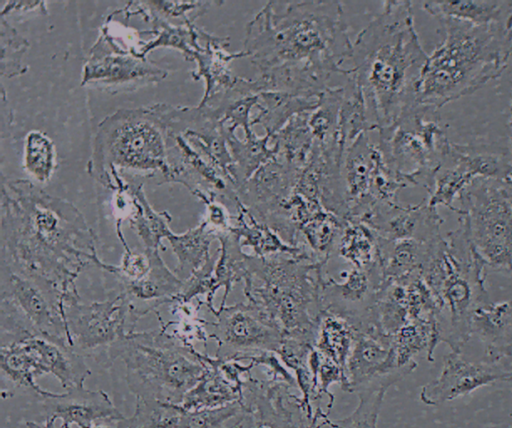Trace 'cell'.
<instances>
[{"label": "cell", "mask_w": 512, "mask_h": 428, "mask_svg": "<svg viewBox=\"0 0 512 428\" xmlns=\"http://www.w3.org/2000/svg\"><path fill=\"white\" fill-rule=\"evenodd\" d=\"M133 414L126 418L128 428H178L184 408L180 404L135 397Z\"/></svg>", "instance_id": "7402d4cb"}, {"label": "cell", "mask_w": 512, "mask_h": 428, "mask_svg": "<svg viewBox=\"0 0 512 428\" xmlns=\"http://www.w3.org/2000/svg\"><path fill=\"white\" fill-rule=\"evenodd\" d=\"M161 324L159 329L127 334L112 348L110 367L117 359L123 362L128 389L135 397L180 404L205 373L207 362L191 344L168 333L162 320Z\"/></svg>", "instance_id": "8992f818"}, {"label": "cell", "mask_w": 512, "mask_h": 428, "mask_svg": "<svg viewBox=\"0 0 512 428\" xmlns=\"http://www.w3.org/2000/svg\"><path fill=\"white\" fill-rule=\"evenodd\" d=\"M504 182H506L512 188V169H511V172L508 175L507 179Z\"/></svg>", "instance_id": "d6a6232c"}, {"label": "cell", "mask_w": 512, "mask_h": 428, "mask_svg": "<svg viewBox=\"0 0 512 428\" xmlns=\"http://www.w3.org/2000/svg\"><path fill=\"white\" fill-rule=\"evenodd\" d=\"M339 241V253L356 265L366 269L374 264V250H377L372 231L362 224H352L345 228Z\"/></svg>", "instance_id": "cb8c5ba5"}, {"label": "cell", "mask_w": 512, "mask_h": 428, "mask_svg": "<svg viewBox=\"0 0 512 428\" xmlns=\"http://www.w3.org/2000/svg\"><path fill=\"white\" fill-rule=\"evenodd\" d=\"M459 226L488 268L512 273V188L476 177L459 194Z\"/></svg>", "instance_id": "52a82bcc"}, {"label": "cell", "mask_w": 512, "mask_h": 428, "mask_svg": "<svg viewBox=\"0 0 512 428\" xmlns=\"http://www.w3.org/2000/svg\"><path fill=\"white\" fill-rule=\"evenodd\" d=\"M505 381H512V371H507L503 377Z\"/></svg>", "instance_id": "1f68e13d"}, {"label": "cell", "mask_w": 512, "mask_h": 428, "mask_svg": "<svg viewBox=\"0 0 512 428\" xmlns=\"http://www.w3.org/2000/svg\"><path fill=\"white\" fill-rule=\"evenodd\" d=\"M423 9L440 18H453L474 25L505 23L512 11V1L439 0L423 2Z\"/></svg>", "instance_id": "d6986e66"}, {"label": "cell", "mask_w": 512, "mask_h": 428, "mask_svg": "<svg viewBox=\"0 0 512 428\" xmlns=\"http://www.w3.org/2000/svg\"><path fill=\"white\" fill-rule=\"evenodd\" d=\"M63 309L72 347L103 368H110L112 348L149 313L115 287L105 299L91 302H84L79 292L72 293L64 299Z\"/></svg>", "instance_id": "ba28073f"}, {"label": "cell", "mask_w": 512, "mask_h": 428, "mask_svg": "<svg viewBox=\"0 0 512 428\" xmlns=\"http://www.w3.org/2000/svg\"><path fill=\"white\" fill-rule=\"evenodd\" d=\"M215 321L207 323L212 331L208 337L218 345L216 358L235 360L251 350L279 351L284 335L263 310L249 303L209 308Z\"/></svg>", "instance_id": "8fae6325"}, {"label": "cell", "mask_w": 512, "mask_h": 428, "mask_svg": "<svg viewBox=\"0 0 512 428\" xmlns=\"http://www.w3.org/2000/svg\"><path fill=\"white\" fill-rule=\"evenodd\" d=\"M2 376L20 388L41 395L37 378L53 375L65 390L83 386L91 374L84 356L73 347L39 335L1 341Z\"/></svg>", "instance_id": "30bf717a"}, {"label": "cell", "mask_w": 512, "mask_h": 428, "mask_svg": "<svg viewBox=\"0 0 512 428\" xmlns=\"http://www.w3.org/2000/svg\"><path fill=\"white\" fill-rule=\"evenodd\" d=\"M38 397L46 417L60 419L63 424H74L78 428H90L103 419L124 417L106 392L101 389L90 390L84 385L63 393L44 390Z\"/></svg>", "instance_id": "9a60e30c"}, {"label": "cell", "mask_w": 512, "mask_h": 428, "mask_svg": "<svg viewBox=\"0 0 512 428\" xmlns=\"http://www.w3.org/2000/svg\"><path fill=\"white\" fill-rule=\"evenodd\" d=\"M487 266L462 227L440 237L430 247L421 276L434 296L440 341L460 352L470 338L473 311L489 302L484 283Z\"/></svg>", "instance_id": "5b68a950"}, {"label": "cell", "mask_w": 512, "mask_h": 428, "mask_svg": "<svg viewBox=\"0 0 512 428\" xmlns=\"http://www.w3.org/2000/svg\"><path fill=\"white\" fill-rule=\"evenodd\" d=\"M509 126H510L511 144H512V98H511V104H510V121H509Z\"/></svg>", "instance_id": "4dcf8cb0"}, {"label": "cell", "mask_w": 512, "mask_h": 428, "mask_svg": "<svg viewBox=\"0 0 512 428\" xmlns=\"http://www.w3.org/2000/svg\"><path fill=\"white\" fill-rule=\"evenodd\" d=\"M147 251L151 258L149 272L139 280L115 281V288L125 291L134 301L152 302L156 307L172 304L182 292L184 281L169 269L160 255V250Z\"/></svg>", "instance_id": "ac0fdd59"}, {"label": "cell", "mask_w": 512, "mask_h": 428, "mask_svg": "<svg viewBox=\"0 0 512 428\" xmlns=\"http://www.w3.org/2000/svg\"><path fill=\"white\" fill-rule=\"evenodd\" d=\"M442 40L428 55L416 84V102L426 110L476 92L498 78L511 57L505 23L474 25L440 18Z\"/></svg>", "instance_id": "3957f363"}, {"label": "cell", "mask_w": 512, "mask_h": 428, "mask_svg": "<svg viewBox=\"0 0 512 428\" xmlns=\"http://www.w3.org/2000/svg\"><path fill=\"white\" fill-rule=\"evenodd\" d=\"M333 4L306 2L291 4L283 14H274L269 4L248 28L247 54L262 71L277 64H295L340 71L345 56L350 57L352 46L345 34V25L338 11L328 12Z\"/></svg>", "instance_id": "277c9868"}, {"label": "cell", "mask_w": 512, "mask_h": 428, "mask_svg": "<svg viewBox=\"0 0 512 428\" xmlns=\"http://www.w3.org/2000/svg\"><path fill=\"white\" fill-rule=\"evenodd\" d=\"M54 155L50 144H29L25 156L26 170L38 181L50 179L54 170Z\"/></svg>", "instance_id": "4316f807"}, {"label": "cell", "mask_w": 512, "mask_h": 428, "mask_svg": "<svg viewBox=\"0 0 512 428\" xmlns=\"http://www.w3.org/2000/svg\"><path fill=\"white\" fill-rule=\"evenodd\" d=\"M99 258L96 236L71 203L24 180L2 185L0 263L39 283L63 304Z\"/></svg>", "instance_id": "6da1fadb"}, {"label": "cell", "mask_w": 512, "mask_h": 428, "mask_svg": "<svg viewBox=\"0 0 512 428\" xmlns=\"http://www.w3.org/2000/svg\"><path fill=\"white\" fill-rule=\"evenodd\" d=\"M506 372L497 364L471 362L452 351L446 355L439 377L423 386L420 398L427 405H438L503 380Z\"/></svg>", "instance_id": "5bb4252c"}, {"label": "cell", "mask_w": 512, "mask_h": 428, "mask_svg": "<svg viewBox=\"0 0 512 428\" xmlns=\"http://www.w3.org/2000/svg\"><path fill=\"white\" fill-rule=\"evenodd\" d=\"M133 191L139 202H134L137 212L130 220L132 228L142 241L144 249L165 251L166 248L162 240L167 239L172 231L166 220L150 208L141 188H136Z\"/></svg>", "instance_id": "603a6c76"}, {"label": "cell", "mask_w": 512, "mask_h": 428, "mask_svg": "<svg viewBox=\"0 0 512 428\" xmlns=\"http://www.w3.org/2000/svg\"><path fill=\"white\" fill-rule=\"evenodd\" d=\"M90 428H128L126 418H108L97 421Z\"/></svg>", "instance_id": "83f0119b"}, {"label": "cell", "mask_w": 512, "mask_h": 428, "mask_svg": "<svg viewBox=\"0 0 512 428\" xmlns=\"http://www.w3.org/2000/svg\"><path fill=\"white\" fill-rule=\"evenodd\" d=\"M56 419L53 417H46V419L43 422H35V421H27L26 425L28 428H57L56 425ZM58 428H71V425L63 424Z\"/></svg>", "instance_id": "f1b7e54d"}, {"label": "cell", "mask_w": 512, "mask_h": 428, "mask_svg": "<svg viewBox=\"0 0 512 428\" xmlns=\"http://www.w3.org/2000/svg\"><path fill=\"white\" fill-rule=\"evenodd\" d=\"M470 335L484 345L489 362L512 356V301H491L476 308L470 319Z\"/></svg>", "instance_id": "2e32d148"}, {"label": "cell", "mask_w": 512, "mask_h": 428, "mask_svg": "<svg viewBox=\"0 0 512 428\" xmlns=\"http://www.w3.org/2000/svg\"><path fill=\"white\" fill-rule=\"evenodd\" d=\"M504 27H505L507 43H508L510 54L512 57V11L508 15Z\"/></svg>", "instance_id": "f546056e"}, {"label": "cell", "mask_w": 512, "mask_h": 428, "mask_svg": "<svg viewBox=\"0 0 512 428\" xmlns=\"http://www.w3.org/2000/svg\"><path fill=\"white\" fill-rule=\"evenodd\" d=\"M512 169V154L479 151L476 148L449 142L438 167L428 204L456 211L454 201L476 177L505 181Z\"/></svg>", "instance_id": "7c38bea8"}, {"label": "cell", "mask_w": 512, "mask_h": 428, "mask_svg": "<svg viewBox=\"0 0 512 428\" xmlns=\"http://www.w3.org/2000/svg\"><path fill=\"white\" fill-rule=\"evenodd\" d=\"M337 228V222L333 217L319 213L304 224L302 229L312 249L327 253L333 246Z\"/></svg>", "instance_id": "484cf974"}, {"label": "cell", "mask_w": 512, "mask_h": 428, "mask_svg": "<svg viewBox=\"0 0 512 428\" xmlns=\"http://www.w3.org/2000/svg\"><path fill=\"white\" fill-rule=\"evenodd\" d=\"M243 411L231 428H319L316 420H308L300 412V405L293 401L284 384L265 386L258 382L247 383Z\"/></svg>", "instance_id": "4fadbf2b"}, {"label": "cell", "mask_w": 512, "mask_h": 428, "mask_svg": "<svg viewBox=\"0 0 512 428\" xmlns=\"http://www.w3.org/2000/svg\"><path fill=\"white\" fill-rule=\"evenodd\" d=\"M39 335L72 347L63 304L33 279L0 263V337Z\"/></svg>", "instance_id": "9c48e42d"}, {"label": "cell", "mask_w": 512, "mask_h": 428, "mask_svg": "<svg viewBox=\"0 0 512 428\" xmlns=\"http://www.w3.org/2000/svg\"><path fill=\"white\" fill-rule=\"evenodd\" d=\"M206 222L201 223L184 233L171 232L167 240L177 258L176 275L183 281L188 280L212 259L209 247L216 232L208 229Z\"/></svg>", "instance_id": "ffe728a7"}, {"label": "cell", "mask_w": 512, "mask_h": 428, "mask_svg": "<svg viewBox=\"0 0 512 428\" xmlns=\"http://www.w3.org/2000/svg\"><path fill=\"white\" fill-rule=\"evenodd\" d=\"M386 390L361 391L358 394L359 404L349 416L325 423L330 428H377L379 411Z\"/></svg>", "instance_id": "d4e9b609"}, {"label": "cell", "mask_w": 512, "mask_h": 428, "mask_svg": "<svg viewBox=\"0 0 512 428\" xmlns=\"http://www.w3.org/2000/svg\"><path fill=\"white\" fill-rule=\"evenodd\" d=\"M350 57L356 82L384 129L418 106L416 84L428 54L415 31L410 2H388L358 35Z\"/></svg>", "instance_id": "7a4b0ae2"}, {"label": "cell", "mask_w": 512, "mask_h": 428, "mask_svg": "<svg viewBox=\"0 0 512 428\" xmlns=\"http://www.w3.org/2000/svg\"><path fill=\"white\" fill-rule=\"evenodd\" d=\"M207 369L199 382L184 396L180 405L190 411L216 408L240 401L239 381L232 378L218 358L205 355Z\"/></svg>", "instance_id": "e0dca14e"}, {"label": "cell", "mask_w": 512, "mask_h": 428, "mask_svg": "<svg viewBox=\"0 0 512 428\" xmlns=\"http://www.w3.org/2000/svg\"><path fill=\"white\" fill-rule=\"evenodd\" d=\"M354 337L355 330L349 322L334 314L323 312L318 322L314 343L316 349L333 360L342 369L345 376Z\"/></svg>", "instance_id": "44dd1931"}]
</instances>
